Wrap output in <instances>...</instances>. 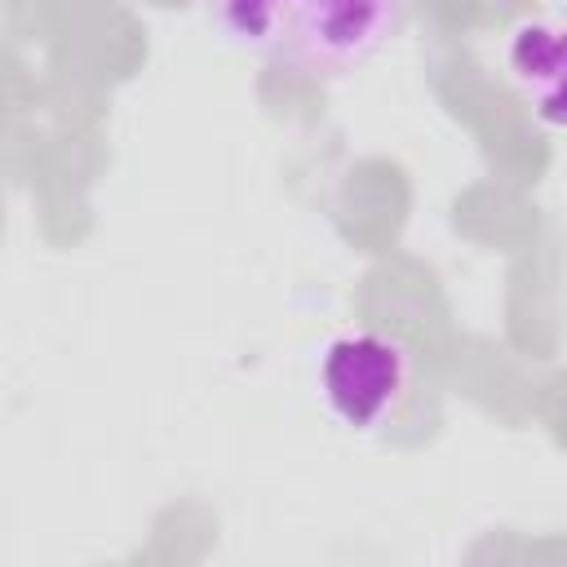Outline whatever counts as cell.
<instances>
[{
	"mask_svg": "<svg viewBox=\"0 0 567 567\" xmlns=\"http://www.w3.org/2000/svg\"><path fill=\"white\" fill-rule=\"evenodd\" d=\"M412 381L408 350L372 328L337 332L319 350V399L346 430L385 425Z\"/></svg>",
	"mask_w": 567,
	"mask_h": 567,
	"instance_id": "2",
	"label": "cell"
},
{
	"mask_svg": "<svg viewBox=\"0 0 567 567\" xmlns=\"http://www.w3.org/2000/svg\"><path fill=\"white\" fill-rule=\"evenodd\" d=\"M208 13L235 49L301 75L359 71L399 27V0H208Z\"/></svg>",
	"mask_w": 567,
	"mask_h": 567,
	"instance_id": "1",
	"label": "cell"
},
{
	"mask_svg": "<svg viewBox=\"0 0 567 567\" xmlns=\"http://www.w3.org/2000/svg\"><path fill=\"white\" fill-rule=\"evenodd\" d=\"M505 66L549 128H567V22H518L505 40Z\"/></svg>",
	"mask_w": 567,
	"mask_h": 567,
	"instance_id": "3",
	"label": "cell"
}]
</instances>
